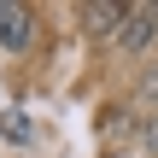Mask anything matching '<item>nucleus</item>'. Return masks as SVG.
I'll list each match as a JSON object with an SVG mask.
<instances>
[{"mask_svg": "<svg viewBox=\"0 0 158 158\" xmlns=\"http://www.w3.org/2000/svg\"><path fill=\"white\" fill-rule=\"evenodd\" d=\"M152 35H158V6H129L123 23H117V41H123L129 53H141Z\"/></svg>", "mask_w": 158, "mask_h": 158, "instance_id": "1", "label": "nucleus"}, {"mask_svg": "<svg viewBox=\"0 0 158 158\" xmlns=\"http://www.w3.org/2000/svg\"><path fill=\"white\" fill-rule=\"evenodd\" d=\"M82 18H88L94 29H117V23H123V6H106V0H88V6H82Z\"/></svg>", "mask_w": 158, "mask_h": 158, "instance_id": "3", "label": "nucleus"}, {"mask_svg": "<svg viewBox=\"0 0 158 158\" xmlns=\"http://www.w3.org/2000/svg\"><path fill=\"white\" fill-rule=\"evenodd\" d=\"M147 141H152V152H158V123H152V129H147Z\"/></svg>", "mask_w": 158, "mask_h": 158, "instance_id": "4", "label": "nucleus"}, {"mask_svg": "<svg viewBox=\"0 0 158 158\" xmlns=\"http://www.w3.org/2000/svg\"><path fill=\"white\" fill-rule=\"evenodd\" d=\"M29 6H18V0H0V47L6 53H23L29 47Z\"/></svg>", "mask_w": 158, "mask_h": 158, "instance_id": "2", "label": "nucleus"}]
</instances>
